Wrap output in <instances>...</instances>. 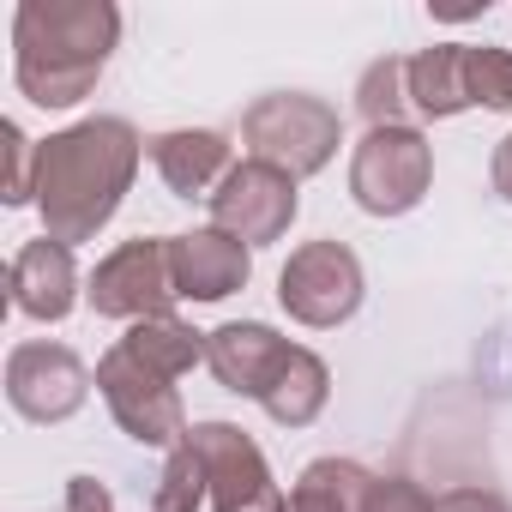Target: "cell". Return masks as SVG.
Listing matches in <instances>:
<instances>
[{
    "label": "cell",
    "mask_w": 512,
    "mask_h": 512,
    "mask_svg": "<svg viewBox=\"0 0 512 512\" xmlns=\"http://www.w3.org/2000/svg\"><path fill=\"white\" fill-rule=\"evenodd\" d=\"M133 169H139V133L127 121L103 115V121H85L73 133L49 139L37 151V205H43L49 235L67 247L97 235L115 217Z\"/></svg>",
    "instance_id": "6da1fadb"
},
{
    "label": "cell",
    "mask_w": 512,
    "mask_h": 512,
    "mask_svg": "<svg viewBox=\"0 0 512 512\" xmlns=\"http://www.w3.org/2000/svg\"><path fill=\"white\" fill-rule=\"evenodd\" d=\"M115 31H121V13L103 7V0H25L13 19L19 91L43 109H73L103 79Z\"/></svg>",
    "instance_id": "7a4b0ae2"
},
{
    "label": "cell",
    "mask_w": 512,
    "mask_h": 512,
    "mask_svg": "<svg viewBox=\"0 0 512 512\" xmlns=\"http://www.w3.org/2000/svg\"><path fill=\"white\" fill-rule=\"evenodd\" d=\"M428 175H434V151L416 127H368L350 163V193L374 217H404L410 205H422Z\"/></svg>",
    "instance_id": "3957f363"
},
{
    "label": "cell",
    "mask_w": 512,
    "mask_h": 512,
    "mask_svg": "<svg viewBox=\"0 0 512 512\" xmlns=\"http://www.w3.org/2000/svg\"><path fill=\"white\" fill-rule=\"evenodd\" d=\"M247 145L260 163H272L284 175H314L338 151V115L320 97L284 91V97H266L247 109Z\"/></svg>",
    "instance_id": "277c9868"
},
{
    "label": "cell",
    "mask_w": 512,
    "mask_h": 512,
    "mask_svg": "<svg viewBox=\"0 0 512 512\" xmlns=\"http://www.w3.org/2000/svg\"><path fill=\"white\" fill-rule=\"evenodd\" d=\"M97 386H103V398H109L115 422H121L139 446H181L187 416H181V398H175L169 374L145 368L133 350H121V344H115V350L103 356V368H97Z\"/></svg>",
    "instance_id": "5b68a950"
},
{
    "label": "cell",
    "mask_w": 512,
    "mask_h": 512,
    "mask_svg": "<svg viewBox=\"0 0 512 512\" xmlns=\"http://www.w3.org/2000/svg\"><path fill=\"white\" fill-rule=\"evenodd\" d=\"M278 296L302 326H338L362 308V266L344 241H308L302 253H290Z\"/></svg>",
    "instance_id": "8992f818"
},
{
    "label": "cell",
    "mask_w": 512,
    "mask_h": 512,
    "mask_svg": "<svg viewBox=\"0 0 512 512\" xmlns=\"http://www.w3.org/2000/svg\"><path fill=\"white\" fill-rule=\"evenodd\" d=\"M296 217V175L247 157L229 169V181L211 193V229L235 235L241 247H260V241H278Z\"/></svg>",
    "instance_id": "52a82bcc"
},
{
    "label": "cell",
    "mask_w": 512,
    "mask_h": 512,
    "mask_svg": "<svg viewBox=\"0 0 512 512\" xmlns=\"http://www.w3.org/2000/svg\"><path fill=\"white\" fill-rule=\"evenodd\" d=\"M175 272H169V241H127L91 272V308L109 320H169Z\"/></svg>",
    "instance_id": "ba28073f"
},
{
    "label": "cell",
    "mask_w": 512,
    "mask_h": 512,
    "mask_svg": "<svg viewBox=\"0 0 512 512\" xmlns=\"http://www.w3.org/2000/svg\"><path fill=\"white\" fill-rule=\"evenodd\" d=\"M187 440H193L199 458H205L217 512H284V494L272 488L260 446H253L241 428H229V422H199V428H187Z\"/></svg>",
    "instance_id": "9c48e42d"
},
{
    "label": "cell",
    "mask_w": 512,
    "mask_h": 512,
    "mask_svg": "<svg viewBox=\"0 0 512 512\" xmlns=\"http://www.w3.org/2000/svg\"><path fill=\"white\" fill-rule=\"evenodd\" d=\"M85 362L61 344H19L7 362V398L31 422H67L85 404Z\"/></svg>",
    "instance_id": "30bf717a"
},
{
    "label": "cell",
    "mask_w": 512,
    "mask_h": 512,
    "mask_svg": "<svg viewBox=\"0 0 512 512\" xmlns=\"http://www.w3.org/2000/svg\"><path fill=\"white\" fill-rule=\"evenodd\" d=\"M296 350L302 344H290V338H278L272 326H223V332H211V344H205V362H211V374L229 386V392H247V398H272L278 392V380L290 374V362H296Z\"/></svg>",
    "instance_id": "8fae6325"
},
{
    "label": "cell",
    "mask_w": 512,
    "mask_h": 512,
    "mask_svg": "<svg viewBox=\"0 0 512 512\" xmlns=\"http://www.w3.org/2000/svg\"><path fill=\"white\" fill-rule=\"evenodd\" d=\"M169 272H175V296L193 302H223L229 290L247 284V247L223 229L205 235H169Z\"/></svg>",
    "instance_id": "7c38bea8"
},
{
    "label": "cell",
    "mask_w": 512,
    "mask_h": 512,
    "mask_svg": "<svg viewBox=\"0 0 512 512\" xmlns=\"http://www.w3.org/2000/svg\"><path fill=\"white\" fill-rule=\"evenodd\" d=\"M13 308L31 320H67L73 308V247L43 235L13 260Z\"/></svg>",
    "instance_id": "4fadbf2b"
},
{
    "label": "cell",
    "mask_w": 512,
    "mask_h": 512,
    "mask_svg": "<svg viewBox=\"0 0 512 512\" xmlns=\"http://www.w3.org/2000/svg\"><path fill=\"white\" fill-rule=\"evenodd\" d=\"M151 163H157V175L181 193V199H211L205 187L211 181H229V145H223V133H163V139H151Z\"/></svg>",
    "instance_id": "5bb4252c"
},
{
    "label": "cell",
    "mask_w": 512,
    "mask_h": 512,
    "mask_svg": "<svg viewBox=\"0 0 512 512\" xmlns=\"http://www.w3.org/2000/svg\"><path fill=\"white\" fill-rule=\"evenodd\" d=\"M410 109L428 115V121H446L458 109H470L464 97V43H446V49H428L410 61Z\"/></svg>",
    "instance_id": "9a60e30c"
},
{
    "label": "cell",
    "mask_w": 512,
    "mask_h": 512,
    "mask_svg": "<svg viewBox=\"0 0 512 512\" xmlns=\"http://www.w3.org/2000/svg\"><path fill=\"white\" fill-rule=\"evenodd\" d=\"M368 482H374V476H368L362 464H350V458H320V464L302 470V482H296V494L284 500V512H362Z\"/></svg>",
    "instance_id": "2e32d148"
},
{
    "label": "cell",
    "mask_w": 512,
    "mask_h": 512,
    "mask_svg": "<svg viewBox=\"0 0 512 512\" xmlns=\"http://www.w3.org/2000/svg\"><path fill=\"white\" fill-rule=\"evenodd\" d=\"M121 350H133L145 368H157V374H187L199 356H205V344H199V332H187L181 320H139L127 338H121Z\"/></svg>",
    "instance_id": "e0dca14e"
},
{
    "label": "cell",
    "mask_w": 512,
    "mask_h": 512,
    "mask_svg": "<svg viewBox=\"0 0 512 512\" xmlns=\"http://www.w3.org/2000/svg\"><path fill=\"white\" fill-rule=\"evenodd\" d=\"M320 404H326V362H320L314 350H296V362H290V374L278 380V392L266 398V410H272L278 422L302 428V422L320 416Z\"/></svg>",
    "instance_id": "ac0fdd59"
},
{
    "label": "cell",
    "mask_w": 512,
    "mask_h": 512,
    "mask_svg": "<svg viewBox=\"0 0 512 512\" xmlns=\"http://www.w3.org/2000/svg\"><path fill=\"white\" fill-rule=\"evenodd\" d=\"M205 482H211V476H205L199 446L181 440V446L169 452V464H163V482H157V494H151V512H199Z\"/></svg>",
    "instance_id": "d6986e66"
},
{
    "label": "cell",
    "mask_w": 512,
    "mask_h": 512,
    "mask_svg": "<svg viewBox=\"0 0 512 512\" xmlns=\"http://www.w3.org/2000/svg\"><path fill=\"white\" fill-rule=\"evenodd\" d=\"M410 109V61H380L362 79V115L368 127H404L398 115Z\"/></svg>",
    "instance_id": "ffe728a7"
},
{
    "label": "cell",
    "mask_w": 512,
    "mask_h": 512,
    "mask_svg": "<svg viewBox=\"0 0 512 512\" xmlns=\"http://www.w3.org/2000/svg\"><path fill=\"white\" fill-rule=\"evenodd\" d=\"M464 97L482 109H512V55L506 49H464Z\"/></svg>",
    "instance_id": "44dd1931"
},
{
    "label": "cell",
    "mask_w": 512,
    "mask_h": 512,
    "mask_svg": "<svg viewBox=\"0 0 512 512\" xmlns=\"http://www.w3.org/2000/svg\"><path fill=\"white\" fill-rule=\"evenodd\" d=\"M362 512H434V500H428L416 482L392 476V482H368V500H362Z\"/></svg>",
    "instance_id": "7402d4cb"
},
{
    "label": "cell",
    "mask_w": 512,
    "mask_h": 512,
    "mask_svg": "<svg viewBox=\"0 0 512 512\" xmlns=\"http://www.w3.org/2000/svg\"><path fill=\"white\" fill-rule=\"evenodd\" d=\"M0 133H7V151H13V175H7V205H25V199L37 193V187L25 181V163H31V139H25V133H19L13 121L0 127Z\"/></svg>",
    "instance_id": "603a6c76"
},
{
    "label": "cell",
    "mask_w": 512,
    "mask_h": 512,
    "mask_svg": "<svg viewBox=\"0 0 512 512\" xmlns=\"http://www.w3.org/2000/svg\"><path fill=\"white\" fill-rule=\"evenodd\" d=\"M434 512H506L500 494H482V488H458L446 500H434Z\"/></svg>",
    "instance_id": "cb8c5ba5"
},
{
    "label": "cell",
    "mask_w": 512,
    "mask_h": 512,
    "mask_svg": "<svg viewBox=\"0 0 512 512\" xmlns=\"http://www.w3.org/2000/svg\"><path fill=\"white\" fill-rule=\"evenodd\" d=\"M67 512H115V500H109L91 476H73V488H67Z\"/></svg>",
    "instance_id": "d4e9b609"
},
{
    "label": "cell",
    "mask_w": 512,
    "mask_h": 512,
    "mask_svg": "<svg viewBox=\"0 0 512 512\" xmlns=\"http://www.w3.org/2000/svg\"><path fill=\"white\" fill-rule=\"evenodd\" d=\"M494 187L512 199V139H500V151H494Z\"/></svg>",
    "instance_id": "484cf974"
}]
</instances>
